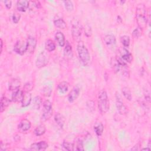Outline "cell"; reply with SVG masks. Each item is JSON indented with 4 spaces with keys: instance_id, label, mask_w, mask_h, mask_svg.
<instances>
[{
    "instance_id": "obj_1",
    "label": "cell",
    "mask_w": 151,
    "mask_h": 151,
    "mask_svg": "<svg viewBox=\"0 0 151 151\" xmlns=\"http://www.w3.org/2000/svg\"><path fill=\"white\" fill-rule=\"evenodd\" d=\"M146 8L144 4H139L136 8V21L139 28L141 30L145 28L148 23V19L146 17Z\"/></svg>"
},
{
    "instance_id": "obj_2",
    "label": "cell",
    "mask_w": 151,
    "mask_h": 151,
    "mask_svg": "<svg viewBox=\"0 0 151 151\" xmlns=\"http://www.w3.org/2000/svg\"><path fill=\"white\" fill-rule=\"evenodd\" d=\"M78 52L79 57L82 63L85 66H87L90 62V55L87 48L85 46L83 42H80L78 45Z\"/></svg>"
},
{
    "instance_id": "obj_3",
    "label": "cell",
    "mask_w": 151,
    "mask_h": 151,
    "mask_svg": "<svg viewBox=\"0 0 151 151\" xmlns=\"http://www.w3.org/2000/svg\"><path fill=\"white\" fill-rule=\"evenodd\" d=\"M98 106L102 113H105L109 110V102L107 93L104 90L101 91L99 94Z\"/></svg>"
},
{
    "instance_id": "obj_4",
    "label": "cell",
    "mask_w": 151,
    "mask_h": 151,
    "mask_svg": "<svg viewBox=\"0 0 151 151\" xmlns=\"http://www.w3.org/2000/svg\"><path fill=\"white\" fill-rule=\"evenodd\" d=\"M49 59H50L49 54L47 52H46L45 51L41 52L39 54V56H38L36 60L37 67L39 68H41L46 66L48 64L49 62Z\"/></svg>"
},
{
    "instance_id": "obj_5",
    "label": "cell",
    "mask_w": 151,
    "mask_h": 151,
    "mask_svg": "<svg viewBox=\"0 0 151 151\" xmlns=\"http://www.w3.org/2000/svg\"><path fill=\"white\" fill-rule=\"evenodd\" d=\"M53 114L52 103L49 100H46L43 104V110L42 115V120L47 121L50 118Z\"/></svg>"
},
{
    "instance_id": "obj_6",
    "label": "cell",
    "mask_w": 151,
    "mask_h": 151,
    "mask_svg": "<svg viewBox=\"0 0 151 151\" xmlns=\"http://www.w3.org/2000/svg\"><path fill=\"white\" fill-rule=\"evenodd\" d=\"M82 31V27L81 23L78 20H74L72 23V35L74 40H77L79 39L81 36Z\"/></svg>"
},
{
    "instance_id": "obj_7",
    "label": "cell",
    "mask_w": 151,
    "mask_h": 151,
    "mask_svg": "<svg viewBox=\"0 0 151 151\" xmlns=\"http://www.w3.org/2000/svg\"><path fill=\"white\" fill-rule=\"evenodd\" d=\"M14 51L20 55L24 54L26 51H27V42L18 41L14 46Z\"/></svg>"
},
{
    "instance_id": "obj_8",
    "label": "cell",
    "mask_w": 151,
    "mask_h": 151,
    "mask_svg": "<svg viewBox=\"0 0 151 151\" xmlns=\"http://www.w3.org/2000/svg\"><path fill=\"white\" fill-rule=\"evenodd\" d=\"M116 107L119 112L121 114H125L127 113V109L126 107L124 105L123 102L122 100V98L120 96V94L119 93H116Z\"/></svg>"
},
{
    "instance_id": "obj_9",
    "label": "cell",
    "mask_w": 151,
    "mask_h": 151,
    "mask_svg": "<svg viewBox=\"0 0 151 151\" xmlns=\"http://www.w3.org/2000/svg\"><path fill=\"white\" fill-rule=\"evenodd\" d=\"M121 56V59L124 62L127 63H130L132 60H133V56L132 54L126 48H123L120 51Z\"/></svg>"
},
{
    "instance_id": "obj_10",
    "label": "cell",
    "mask_w": 151,
    "mask_h": 151,
    "mask_svg": "<svg viewBox=\"0 0 151 151\" xmlns=\"http://www.w3.org/2000/svg\"><path fill=\"white\" fill-rule=\"evenodd\" d=\"M80 89L78 87H74L72 90L69 93L68 95V100L70 103H73L76 100L80 94Z\"/></svg>"
},
{
    "instance_id": "obj_11",
    "label": "cell",
    "mask_w": 151,
    "mask_h": 151,
    "mask_svg": "<svg viewBox=\"0 0 151 151\" xmlns=\"http://www.w3.org/2000/svg\"><path fill=\"white\" fill-rule=\"evenodd\" d=\"M27 51L30 53H33L37 45V40L34 37L29 36L27 40Z\"/></svg>"
},
{
    "instance_id": "obj_12",
    "label": "cell",
    "mask_w": 151,
    "mask_h": 151,
    "mask_svg": "<svg viewBox=\"0 0 151 151\" xmlns=\"http://www.w3.org/2000/svg\"><path fill=\"white\" fill-rule=\"evenodd\" d=\"M31 128V123L27 119L22 120L18 126L19 131L21 132H25L28 131Z\"/></svg>"
},
{
    "instance_id": "obj_13",
    "label": "cell",
    "mask_w": 151,
    "mask_h": 151,
    "mask_svg": "<svg viewBox=\"0 0 151 151\" xmlns=\"http://www.w3.org/2000/svg\"><path fill=\"white\" fill-rule=\"evenodd\" d=\"M48 148V144L46 141H41L34 143L31 145V149L34 150H45Z\"/></svg>"
},
{
    "instance_id": "obj_14",
    "label": "cell",
    "mask_w": 151,
    "mask_h": 151,
    "mask_svg": "<svg viewBox=\"0 0 151 151\" xmlns=\"http://www.w3.org/2000/svg\"><path fill=\"white\" fill-rule=\"evenodd\" d=\"M24 93L20 89H18L13 93L12 95V100L14 102H21Z\"/></svg>"
},
{
    "instance_id": "obj_15",
    "label": "cell",
    "mask_w": 151,
    "mask_h": 151,
    "mask_svg": "<svg viewBox=\"0 0 151 151\" xmlns=\"http://www.w3.org/2000/svg\"><path fill=\"white\" fill-rule=\"evenodd\" d=\"M21 85L20 80L18 79H12L9 82V90L11 91H15L19 89Z\"/></svg>"
},
{
    "instance_id": "obj_16",
    "label": "cell",
    "mask_w": 151,
    "mask_h": 151,
    "mask_svg": "<svg viewBox=\"0 0 151 151\" xmlns=\"http://www.w3.org/2000/svg\"><path fill=\"white\" fill-rule=\"evenodd\" d=\"M29 7V1H26V0H21L18 1L17 4V7L18 11L24 12L26 11V10Z\"/></svg>"
},
{
    "instance_id": "obj_17",
    "label": "cell",
    "mask_w": 151,
    "mask_h": 151,
    "mask_svg": "<svg viewBox=\"0 0 151 151\" xmlns=\"http://www.w3.org/2000/svg\"><path fill=\"white\" fill-rule=\"evenodd\" d=\"M55 39L60 46L63 47L65 45V37L63 33L57 32L55 35Z\"/></svg>"
},
{
    "instance_id": "obj_18",
    "label": "cell",
    "mask_w": 151,
    "mask_h": 151,
    "mask_svg": "<svg viewBox=\"0 0 151 151\" xmlns=\"http://www.w3.org/2000/svg\"><path fill=\"white\" fill-rule=\"evenodd\" d=\"M31 102V95L29 92L25 91L23 94V99L21 101L22 106L23 107H26L28 106Z\"/></svg>"
},
{
    "instance_id": "obj_19",
    "label": "cell",
    "mask_w": 151,
    "mask_h": 151,
    "mask_svg": "<svg viewBox=\"0 0 151 151\" xmlns=\"http://www.w3.org/2000/svg\"><path fill=\"white\" fill-rule=\"evenodd\" d=\"M104 41H105V43L107 46H112V45H114L116 44V40L114 35L109 34L105 37Z\"/></svg>"
},
{
    "instance_id": "obj_20",
    "label": "cell",
    "mask_w": 151,
    "mask_h": 151,
    "mask_svg": "<svg viewBox=\"0 0 151 151\" xmlns=\"http://www.w3.org/2000/svg\"><path fill=\"white\" fill-rule=\"evenodd\" d=\"M64 55L67 59H70L72 58V56H73L72 48L71 45L68 42L67 43V44L64 50Z\"/></svg>"
},
{
    "instance_id": "obj_21",
    "label": "cell",
    "mask_w": 151,
    "mask_h": 151,
    "mask_svg": "<svg viewBox=\"0 0 151 151\" xmlns=\"http://www.w3.org/2000/svg\"><path fill=\"white\" fill-rule=\"evenodd\" d=\"M54 119H55V121L57 123V124L61 128H62L63 127L64 122H65V119L63 115L60 114V113H57V114H56L55 115Z\"/></svg>"
},
{
    "instance_id": "obj_22",
    "label": "cell",
    "mask_w": 151,
    "mask_h": 151,
    "mask_svg": "<svg viewBox=\"0 0 151 151\" xmlns=\"http://www.w3.org/2000/svg\"><path fill=\"white\" fill-rule=\"evenodd\" d=\"M46 130V126L44 125H40L35 128V129L34 130V134L36 136H40L44 134Z\"/></svg>"
},
{
    "instance_id": "obj_23",
    "label": "cell",
    "mask_w": 151,
    "mask_h": 151,
    "mask_svg": "<svg viewBox=\"0 0 151 151\" xmlns=\"http://www.w3.org/2000/svg\"><path fill=\"white\" fill-rule=\"evenodd\" d=\"M10 103V100L6 97H2L1 99V107H0V112L1 113L5 110V109L9 106Z\"/></svg>"
},
{
    "instance_id": "obj_24",
    "label": "cell",
    "mask_w": 151,
    "mask_h": 151,
    "mask_svg": "<svg viewBox=\"0 0 151 151\" xmlns=\"http://www.w3.org/2000/svg\"><path fill=\"white\" fill-rule=\"evenodd\" d=\"M73 145V150H83V143L82 140L78 139L74 142Z\"/></svg>"
},
{
    "instance_id": "obj_25",
    "label": "cell",
    "mask_w": 151,
    "mask_h": 151,
    "mask_svg": "<svg viewBox=\"0 0 151 151\" xmlns=\"http://www.w3.org/2000/svg\"><path fill=\"white\" fill-rule=\"evenodd\" d=\"M104 130L103 125L102 123H96L94 126V130L95 131L96 134L98 136H100L102 135L103 132Z\"/></svg>"
},
{
    "instance_id": "obj_26",
    "label": "cell",
    "mask_w": 151,
    "mask_h": 151,
    "mask_svg": "<svg viewBox=\"0 0 151 151\" xmlns=\"http://www.w3.org/2000/svg\"><path fill=\"white\" fill-rule=\"evenodd\" d=\"M54 23L56 27L61 28V29H65L67 27L66 22L63 20L62 18H59V19H57V20H55Z\"/></svg>"
},
{
    "instance_id": "obj_27",
    "label": "cell",
    "mask_w": 151,
    "mask_h": 151,
    "mask_svg": "<svg viewBox=\"0 0 151 151\" xmlns=\"http://www.w3.org/2000/svg\"><path fill=\"white\" fill-rule=\"evenodd\" d=\"M45 47H46V49L48 51H53L55 49V44L51 40H48L46 41Z\"/></svg>"
},
{
    "instance_id": "obj_28",
    "label": "cell",
    "mask_w": 151,
    "mask_h": 151,
    "mask_svg": "<svg viewBox=\"0 0 151 151\" xmlns=\"http://www.w3.org/2000/svg\"><path fill=\"white\" fill-rule=\"evenodd\" d=\"M58 89L61 93H64L69 89V83L66 82H62L59 83L58 86Z\"/></svg>"
},
{
    "instance_id": "obj_29",
    "label": "cell",
    "mask_w": 151,
    "mask_h": 151,
    "mask_svg": "<svg viewBox=\"0 0 151 151\" xmlns=\"http://www.w3.org/2000/svg\"><path fill=\"white\" fill-rule=\"evenodd\" d=\"M42 103V98L40 97H39V96H37L34 99L33 107L35 109H39Z\"/></svg>"
},
{
    "instance_id": "obj_30",
    "label": "cell",
    "mask_w": 151,
    "mask_h": 151,
    "mask_svg": "<svg viewBox=\"0 0 151 151\" xmlns=\"http://www.w3.org/2000/svg\"><path fill=\"white\" fill-rule=\"evenodd\" d=\"M122 93L125 98L128 100H131L132 99V93L130 89L128 87H125L122 89Z\"/></svg>"
},
{
    "instance_id": "obj_31",
    "label": "cell",
    "mask_w": 151,
    "mask_h": 151,
    "mask_svg": "<svg viewBox=\"0 0 151 151\" xmlns=\"http://www.w3.org/2000/svg\"><path fill=\"white\" fill-rule=\"evenodd\" d=\"M121 42L122 44L126 47H129L130 44V38L127 35H124L121 37Z\"/></svg>"
},
{
    "instance_id": "obj_32",
    "label": "cell",
    "mask_w": 151,
    "mask_h": 151,
    "mask_svg": "<svg viewBox=\"0 0 151 151\" xmlns=\"http://www.w3.org/2000/svg\"><path fill=\"white\" fill-rule=\"evenodd\" d=\"M51 91H52L51 89L48 86H46V87H44L42 90V93L43 94V95L46 97H49L51 95Z\"/></svg>"
},
{
    "instance_id": "obj_33",
    "label": "cell",
    "mask_w": 151,
    "mask_h": 151,
    "mask_svg": "<svg viewBox=\"0 0 151 151\" xmlns=\"http://www.w3.org/2000/svg\"><path fill=\"white\" fill-rule=\"evenodd\" d=\"M65 8L68 11H71L73 10V4L71 1H64Z\"/></svg>"
},
{
    "instance_id": "obj_34",
    "label": "cell",
    "mask_w": 151,
    "mask_h": 151,
    "mask_svg": "<svg viewBox=\"0 0 151 151\" xmlns=\"http://www.w3.org/2000/svg\"><path fill=\"white\" fill-rule=\"evenodd\" d=\"M63 146L68 150H73V145L68 142H64L63 143Z\"/></svg>"
},
{
    "instance_id": "obj_35",
    "label": "cell",
    "mask_w": 151,
    "mask_h": 151,
    "mask_svg": "<svg viewBox=\"0 0 151 151\" xmlns=\"http://www.w3.org/2000/svg\"><path fill=\"white\" fill-rule=\"evenodd\" d=\"M20 18H21V15H20V14L17 13V12L14 13V15H13V16H12V20H13V22H14V23H15V24L18 23V21H20Z\"/></svg>"
},
{
    "instance_id": "obj_36",
    "label": "cell",
    "mask_w": 151,
    "mask_h": 151,
    "mask_svg": "<svg viewBox=\"0 0 151 151\" xmlns=\"http://www.w3.org/2000/svg\"><path fill=\"white\" fill-rule=\"evenodd\" d=\"M33 88V84L32 83H27V84L25 85L24 89L25 90V91H27L29 92L30 90H32V89Z\"/></svg>"
},
{
    "instance_id": "obj_37",
    "label": "cell",
    "mask_w": 151,
    "mask_h": 151,
    "mask_svg": "<svg viewBox=\"0 0 151 151\" xmlns=\"http://www.w3.org/2000/svg\"><path fill=\"white\" fill-rule=\"evenodd\" d=\"M87 108L90 112H93L94 110V104L92 101H89L87 103Z\"/></svg>"
},
{
    "instance_id": "obj_38",
    "label": "cell",
    "mask_w": 151,
    "mask_h": 151,
    "mask_svg": "<svg viewBox=\"0 0 151 151\" xmlns=\"http://www.w3.org/2000/svg\"><path fill=\"white\" fill-rule=\"evenodd\" d=\"M141 33H142V30L140 28H136L134 32H133V35L135 37H139L141 35Z\"/></svg>"
},
{
    "instance_id": "obj_39",
    "label": "cell",
    "mask_w": 151,
    "mask_h": 151,
    "mask_svg": "<svg viewBox=\"0 0 151 151\" xmlns=\"http://www.w3.org/2000/svg\"><path fill=\"white\" fill-rule=\"evenodd\" d=\"M85 34L87 36V37H90L91 34V28H90V27L88 25H87L86 27H85Z\"/></svg>"
},
{
    "instance_id": "obj_40",
    "label": "cell",
    "mask_w": 151,
    "mask_h": 151,
    "mask_svg": "<svg viewBox=\"0 0 151 151\" xmlns=\"http://www.w3.org/2000/svg\"><path fill=\"white\" fill-rule=\"evenodd\" d=\"M4 4L6 6V7L8 8V9H10L11 8V4H12V2L11 1H4Z\"/></svg>"
},
{
    "instance_id": "obj_41",
    "label": "cell",
    "mask_w": 151,
    "mask_h": 151,
    "mask_svg": "<svg viewBox=\"0 0 151 151\" xmlns=\"http://www.w3.org/2000/svg\"><path fill=\"white\" fill-rule=\"evenodd\" d=\"M1 51H2V50H3V40H1Z\"/></svg>"
}]
</instances>
